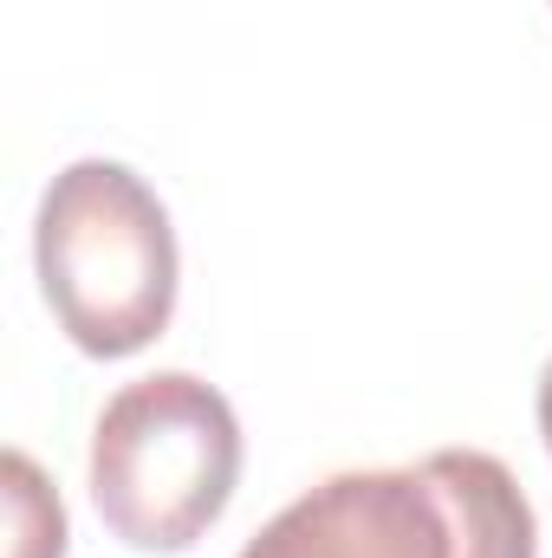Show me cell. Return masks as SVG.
Listing matches in <instances>:
<instances>
[{
    "label": "cell",
    "instance_id": "1",
    "mask_svg": "<svg viewBox=\"0 0 552 558\" xmlns=\"http://www.w3.org/2000/svg\"><path fill=\"white\" fill-rule=\"evenodd\" d=\"M241 558H540V526L507 461L442 448L416 468L319 481Z\"/></svg>",
    "mask_w": 552,
    "mask_h": 558
},
{
    "label": "cell",
    "instance_id": "2",
    "mask_svg": "<svg viewBox=\"0 0 552 558\" xmlns=\"http://www.w3.org/2000/svg\"><path fill=\"white\" fill-rule=\"evenodd\" d=\"M39 292L85 357H131L169 331L176 228L137 169L85 156L52 175L33 228Z\"/></svg>",
    "mask_w": 552,
    "mask_h": 558
},
{
    "label": "cell",
    "instance_id": "3",
    "mask_svg": "<svg viewBox=\"0 0 552 558\" xmlns=\"http://www.w3.org/2000/svg\"><path fill=\"white\" fill-rule=\"evenodd\" d=\"M241 422L189 371L124 384L92 428L98 520L137 553H189L235 500Z\"/></svg>",
    "mask_w": 552,
    "mask_h": 558
},
{
    "label": "cell",
    "instance_id": "4",
    "mask_svg": "<svg viewBox=\"0 0 552 558\" xmlns=\"http://www.w3.org/2000/svg\"><path fill=\"white\" fill-rule=\"evenodd\" d=\"M7 558H65V507L20 448L7 454Z\"/></svg>",
    "mask_w": 552,
    "mask_h": 558
},
{
    "label": "cell",
    "instance_id": "5",
    "mask_svg": "<svg viewBox=\"0 0 552 558\" xmlns=\"http://www.w3.org/2000/svg\"><path fill=\"white\" fill-rule=\"evenodd\" d=\"M540 435H547V448H552V357H547V371H540Z\"/></svg>",
    "mask_w": 552,
    "mask_h": 558
}]
</instances>
